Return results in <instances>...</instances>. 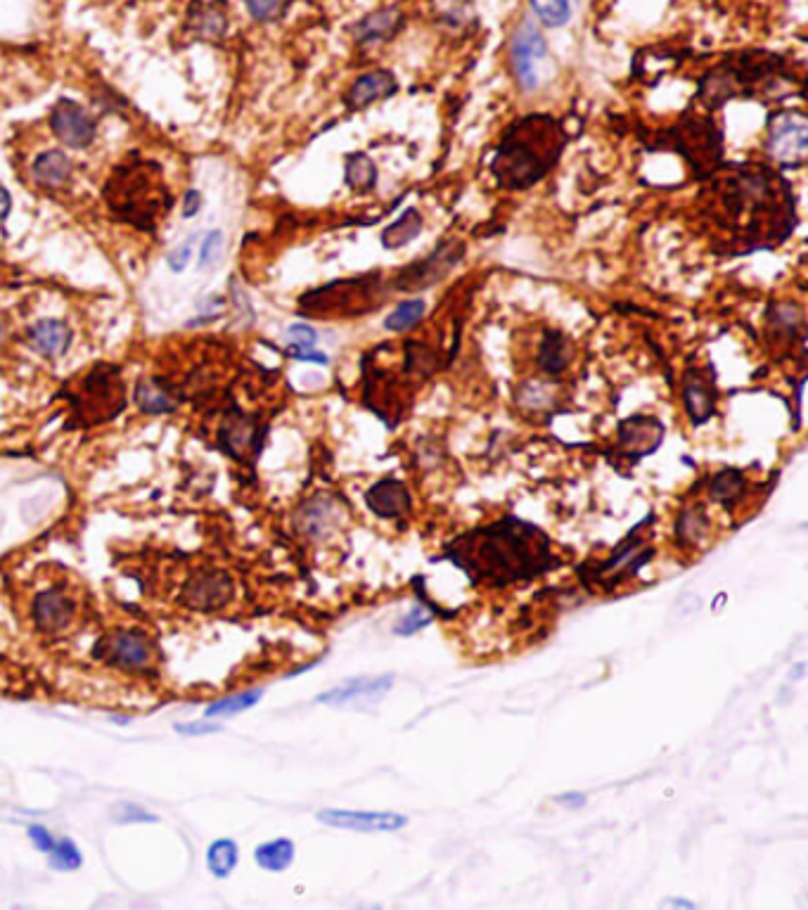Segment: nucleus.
Wrapping results in <instances>:
<instances>
[{"mask_svg":"<svg viewBox=\"0 0 808 910\" xmlns=\"http://www.w3.org/2000/svg\"><path fill=\"white\" fill-rule=\"evenodd\" d=\"M702 214L730 254L773 249L797 226L792 185L768 164H730L711 171Z\"/></svg>","mask_w":808,"mask_h":910,"instance_id":"nucleus-1","label":"nucleus"},{"mask_svg":"<svg viewBox=\"0 0 808 910\" xmlns=\"http://www.w3.org/2000/svg\"><path fill=\"white\" fill-rule=\"evenodd\" d=\"M448 557L463 567L472 583H508L534 579L555 565L548 536L515 517L500 519L453 543Z\"/></svg>","mask_w":808,"mask_h":910,"instance_id":"nucleus-2","label":"nucleus"},{"mask_svg":"<svg viewBox=\"0 0 808 910\" xmlns=\"http://www.w3.org/2000/svg\"><path fill=\"white\" fill-rule=\"evenodd\" d=\"M564 145L567 131L560 119L538 112L529 114L505 131L491 162V173L503 188L527 190L555 169Z\"/></svg>","mask_w":808,"mask_h":910,"instance_id":"nucleus-3","label":"nucleus"},{"mask_svg":"<svg viewBox=\"0 0 808 910\" xmlns=\"http://www.w3.org/2000/svg\"><path fill=\"white\" fill-rule=\"evenodd\" d=\"M102 197L114 219L140 230H155L173 207L162 169L150 159H131L117 166L107 178Z\"/></svg>","mask_w":808,"mask_h":910,"instance_id":"nucleus-4","label":"nucleus"},{"mask_svg":"<svg viewBox=\"0 0 808 910\" xmlns=\"http://www.w3.org/2000/svg\"><path fill=\"white\" fill-rule=\"evenodd\" d=\"M785 72V60L780 55L768 53H749L740 57H730L700 81V93L697 100L707 110H718L733 98H754L759 91L771 93V81H780Z\"/></svg>","mask_w":808,"mask_h":910,"instance_id":"nucleus-5","label":"nucleus"},{"mask_svg":"<svg viewBox=\"0 0 808 910\" xmlns=\"http://www.w3.org/2000/svg\"><path fill=\"white\" fill-rule=\"evenodd\" d=\"M387 290L380 283V273L363 275V278L337 280L318 290L306 292L299 299L301 316L325 318V316H358L380 309Z\"/></svg>","mask_w":808,"mask_h":910,"instance_id":"nucleus-6","label":"nucleus"},{"mask_svg":"<svg viewBox=\"0 0 808 910\" xmlns=\"http://www.w3.org/2000/svg\"><path fill=\"white\" fill-rule=\"evenodd\" d=\"M76 425L91 427L114 420L126 408V389L117 365L100 363L79 380L72 394Z\"/></svg>","mask_w":808,"mask_h":910,"instance_id":"nucleus-7","label":"nucleus"},{"mask_svg":"<svg viewBox=\"0 0 808 910\" xmlns=\"http://www.w3.org/2000/svg\"><path fill=\"white\" fill-rule=\"evenodd\" d=\"M669 140L659 143V147H671L692 164L697 176H711V171L718 169V159L723 155V138L721 128L709 117H683L681 124L666 133Z\"/></svg>","mask_w":808,"mask_h":910,"instance_id":"nucleus-8","label":"nucleus"},{"mask_svg":"<svg viewBox=\"0 0 808 910\" xmlns=\"http://www.w3.org/2000/svg\"><path fill=\"white\" fill-rule=\"evenodd\" d=\"M766 155L780 166H801L808 155V119L804 112L780 110L768 119Z\"/></svg>","mask_w":808,"mask_h":910,"instance_id":"nucleus-9","label":"nucleus"},{"mask_svg":"<svg viewBox=\"0 0 808 910\" xmlns=\"http://www.w3.org/2000/svg\"><path fill=\"white\" fill-rule=\"evenodd\" d=\"M463 256L465 247L460 245V242L455 240L441 242L432 254L425 256V259L413 261V264L401 268V271L389 280L391 292H420L427 290V287H434L460 264Z\"/></svg>","mask_w":808,"mask_h":910,"instance_id":"nucleus-10","label":"nucleus"},{"mask_svg":"<svg viewBox=\"0 0 808 910\" xmlns=\"http://www.w3.org/2000/svg\"><path fill=\"white\" fill-rule=\"evenodd\" d=\"M95 657H100L102 662L117 666L128 674H145L155 666V645L152 640L140 631H131V628H121V631L109 633L100 640Z\"/></svg>","mask_w":808,"mask_h":910,"instance_id":"nucleus-11","label":"nucleus"},{"mask_svg":"<svg viewBox=\"0 0 808 910\" xmlns=\"http://www.w3.org/2000/svg\"><path fill=\"white\" fill-rule=\"evenodd\" d=\"M264 434L266 427L259 420L242 413L240 408H230L216 429V444L230 458L247 463L249 458L259 455L264 446Z\"/></svg>","mask_w":808,"mask_h":910,"instance_id":"nucleus-12","label":"nucleus"},{"mask_svg":"<svg viewBox=\"0 0 808 910\" xmlns=\"http://www.w3.org/2000/svg\"><path fill=\"white\" fill-rule=\"evenodd\" d=\"M233 600V579L223 569H200L181 591V602L197 612L221 610Z\"/></svg>","mask_w":808,"mask_h":910,"instance_id":"nucleus-13","label":"nucleus"},{"mask_svg":"<svg viewBox=\"0 0 808 910\" xmlns=\"http://www.w3.org/2000/svg\"><path fill=\"white\" fill-rule=\"evenodd\" d=\"M50 128H53L55 138L62 145L72 147V150H83V147H88L95 140L98 121L79 102L62 98L53 107V112H50Z\"/></svg>","mask_w":808,"mask_h":910,"instance_id":"nucleus-14","label":"nucleus"},{"mask_svg":"<svg viewBox=\"0 0 808 910\" xmlns=\"http://www.w3.org/2000/svg\"><path fill=\"white\" fill-rule=\"evenodd\" d=\"M320 823L337 830L354 832H396L408 825V818L401 813H380V811H346V809H323L316 816Z\"/></svg>","mask_w":808,"mask_h":910,"instance_id":"nucleus-15","label":"nucleus"},{"mask_svg":"<svg viewBox=\"0 0 808 910\" xmlns=\"http://www.w3.org/2000/svg\"><path fill=\"white\" fill-rule=\"evenodd\" d=\"M545 50L548 48H545L541 31H538L531 22H524L515 34V38H512V50H510L512 67H515L519 86H522L524 91L536 88V83H538L536 67H538V62L545 57Z\"/></svg>","mask_w":808,"mask_h":910,"instance_id":"nucleus-16","label":"nucleus"},{"mask_svg":"<svg viewBox=\"0 0 808 910\" xmlns=\"http://www.w3.org/2000/svg\"><path fill=\"white\" fill-rule=\"evenodd\" d=\"M31 617L43 633H60L74 621L76 602L62 588H48V591L36 595L34 605H31Z\"/></svg>","mask_w":808,"mask_h":910,"instance_id":"nucleus-17","label":"nucleus"},{"mask_svg":"<svg viewBox=\"0 0 808 910\" xmlns=\"http://www.w3.org/2000/svg\"><path fill=\"white\" fill-rule=\"evenodd\" d=\"M683 401L692 425H702L714 415L716 382L711 368H690L683 375Z\"/></svg>","mask_w":808,"mask_h":910,"instance_id":"nucleus-18","label":"nucleus"},{"mask_svg":"<svg viewBox=\"0 0 808 910\" xmlns=\"http://www.w3.org/2000/svg\"><path fill=\"white\" fill-rule=\"evenodd\" d=\"M664 427L650 415H633L619 425V448L631 458H645L662 446Z\"/></svg>","mask_w":808,"mask_h":910,"instance_id":"nucleus-19","label":"nucleus"},{"mask_svg":"<svg viewBox=\"0 0 808 910\" xmlns=\"http://www.w3.org/2000/svg\"><path fill=\"white\" fill-rule=\"evenodd\" d=\"M72 339H74L72 328H69L64 320L55 318L38 320V323H34L27 330V344L38 356L50 358V361L67 354L69 346H72Z\"/></svg>","mask_w":808,"mask_h":910,"instance_id":"nucleus-20","label":"nucleus"},{"mask_svg":"<svg viewBox=\"0 0 808 910\" xmlns=\"http://www.w3.org/2000/svg\"><path fill=\"white\" fill-rule=\"evenodd\" d=\"M399 91V83H396V76L391 72H384V69H377V72H368L363 76H358L354 81V86L349 88L346 93V107L349 110H365L368 105H373L377 100L389 98Z\"/></svg>","mask_w":808,"mask_h":910,"instance_id":"nucleus-21","label":"nucleus"},{"mask_svg":"<svg viewBox=\"0 0 808 910\" xmlns=\"http://www.w3.org/2000/svg\"><path fill=\"white\" fill-rule=\"evenodd\" d=\"M178 399L181 394L173 387V382H166L162 377H143L133 392V401L145 415H169L178 408Z\"/></svg>","mask_w":808,"mask_h":910,"instance_id":"nucleus-22","label":"nucleus"},{"mask_svg":"<svg viewBox=\"0 0 808 910\" xmlns=\"http://www.w3.org/2000/svg\"><path fill=\"white\" fill-rule=\"evenodd\" d=\"M365 501H368V508L373 510L377 517L387 519H399L403 515H408L410 508H413L408 489L401 482H396V479H382V482H377L373 489L368 491Z\"/></svg>","mask_w":808,"mask_h":910,"instance_id":"nucleus-23","label":"nucleus"},{"mask_svg":"<svg viewBox=\"0 0 808 910\" xmlns=\"http://www.w3.org/2000/svg\"><path fill=\"white\" fill-rule=\"evenodd\" d=\"M394 685V676H377V678H356V681H346L339 688H332L318 695L320 704H344L361 700V697H380Z\"/></svg>","mask_w":808,"mask_h":910,"instance_id":"nucleus-24","label":"nucleus"},{"mask_svg":"<svg viewBox=\"0 0 808 910\" xmlns=\"http://www.w3.org/2000/svg\"><path fill=\"white\" fill-rule=\"evenodd\" d=\"M31 176H34L36 185L48 190H60L67 185L69 176H72V162L60 150H48L43 155L36 157L34 166H31Z\"/></svg>","mask_w":808,"mask_h":910,"instance_id":"nucleus-25","label":"nucleus"},{"mask_svg":"<svg viewBox=\"0 0 808 910\" xmlns=\"http://www.w3.org/2000/svg\"><path fill=\"white\" fill-rule=\"evenodd\" d=\"M403 15L399 8H382L368 15L354 27V41L356 43H377L387 41L401 29Z\"/></svg>","mask_w":808,"mask_h":910,"instance_id":"nucleus-26","label":"nucleus"},{"mask_svg":"<svg viewBox=\"0 0 808 910\" xmlns=\"http://www.w3.org/2000/svg\"><path fill=\"white\" fill-rule=\"evenodd\" d=\"M574 358L572 342L562 335L560 330H548L543 337L541 351H538V363H541L543 373L560 375L562 370L569 368Z\"/></svg>","mask_w":808,"mask_h":910,"instance_id":"nucleus-27","label":"nucleus"},{"mask_svg":"<svg viewBox=\"0 0 808 910\" xmlns=\"http://www.w3.org/2000/svg\"><path fill=\"white\" fill-rule=\"evenodd\" d=\"M422 226H425V221H422L420 211L413 209V207L406 209L399 216V219H396L394 223H391V226H387V228L382 230V245H384V249L406 247L408 242H413L415 237L422 233Z\"/></svg>","mask_w":808,"mask_h":910,"instance_id":"nucleus-28","label":"nucleus"},{"mask_svg":"<svg viewBox=\"0 0 808 910\" xmlns=\"http://www.w3.org/2000/svg\"><path fill=\"white\" fill-rule=\"evenodd\" d=\"M190 24L192 31L204 38V41H216V38L226 34L228 19L226 12L218 8V5H197L190 15Z\"/></svg>","mask_w":808,"mask_h":910,"instance_id":"nucleus-29","label":"nucleus"},{"mask_svg":"<svg viewBox=\"0 0 808 910\" xmlns=\"http://www.w3.org/2000/svg\"><path fill=\"white\" fill-rule=\"evenodd\" d=\"M254 858L256 863H259V868L268 870V873H282V870L290 868L294 861V844L285 837L273 839V842L256 847Z\"/></svg>","mask_w":808,"mask_h":910,"instance_id":"nucleus-30","label":"nucleus"},{"mask_svg":"<svg viewBox=\"0 0 808 910\" xmlns=\"http://www.w3.org/2000/svg\"><path fill=\"white\" fill-rule=\"evenodd\" d=\"M768 325H771L775 335L787 342V339L797 337L801 328H804V311H801L797 304L782 301V304H775L773 309L768 311Z\"/></svg>","mask_w":808,"mask_h":910,"instance_id":"nucleus-31","label":"nucleus"},{"mask_svg":"<svg viewBox=\"0 0 808 910\" xmlns=\"http://www.w3.org/2000/svg\"><path fill=\"white\" fill-rule=\"evenodd\" d=\"M261 697H264V688H252L245 692H235V695L221 697V700L211 702L207 709H204V716L207 719H218V716H235L242 714V711L252 709L254 704H259Z\"/></svg>","mask_w":808,"mask_h":910,"instance_id":"nucleus-32","label":"nucleus"},{"mask_svg":"<svg viewBox=\"0 0 808 910\" xmlns=\"http://www.w3.org/2000/svg\"><path fill=\"white\" fill-rule=\"evenodd\" d=\"M237 861H240V849H237L235 839H216L207 851V868L218 880L233 873Z\"/></svg>","mask_w":808,"mask_h":910,"instance_id":"nucleus-33","label":"nucleus"},{"mask_svg":"<svg viewBox=\"0 0 808 910\" xmlns=\"http://www.w3.org/2000/svg\"><path fill=\"white\" fill-rule=\"evenodd\" d=\"M745 491H747V479L742 477V472H737V470L718 472L709 489L711 498L721 505H726V508H730V505L740 501V498H745Z\"/></svg>","mask_w":808,"mask_h":910,"instance_id":"nucleus-34","label":"nucleus"},{"mask_svg":"<svg viewBox=\"0 0 808 910\" xmlns=\"http://www.w3.org/2000/svg\"><path fill=\"white\" fill-rule=\"evenodd\" d=\"M377 183V166L365 152H356L346 159V185L356 192H365L375 188Z\"/></svg>","mask_w":808,"mask_h":910,"instance_id":"nucleus-35","label":"nucleus"},{"mask_svg":"<svg viewBox=\"0 0 808 910\" xmlns=\"http://www.w3.org/2000/svg\"><path fill=\"white\" fill-rule=\"evenodd\" d=\"M422 316H425V301L408 299L401 301V304L389 313L384 325H387V330L391 332H406L413 328V325H418Z\"/></svg>","mask_w":808,"mask_h":910,"instance_id":"nucleus-36","label":"nucleus"},{"mask_svg":"<svg viewBox=\"0 0 808 910\" xmlns=\"http://www.w3.org/2000/svg\"><path fill=\"white\" fill-rule=\"evenodd\" d=\"M709 531V517L702 510H685L681 519H678V536H681L683 543H690V546H700V541L709 536Z\"/></svg>","mask_w":808,"mask_h":910,"instance_id":"nucleus-37","label":"nucleus"},{"mask_svg":"<svg viewBox=\"0 0 808 910\" xmlns=\"http://www.w3.org/2000/svg\"><path fill=\"white\" fill-rule=\"evenodd\" d=\"M48 863H50V868L60 870V873H72V870L81 868L83 858H81L79 847H76L72 839L64 837V839H57L55 847L48 851Z\"/></svg>","mask_w":808,"mask_h":910,"instance_id":"nucleus-38","label":"nucleus"},{"mask_svg":"<svg viewBox=\"0 0 808 910\" xmlns=\"http://www.w3.org/2000/svg\"><path fill=\"white\" fill-rule=\"evenodd\" d=\"M531 8H534L545 27H562V24L569 22V15H572L569 0H531Z\"/></svg>","mask_w":808,"mask_h":910,"instance_id":"nucleus-39","label":"nucleus"},{"mask_svg":"<svg viewBox=\"0 0 808 910\" xmlns=\"http://www.w3.org/2000/svg\"><path fill=\"white\" fill-rule=\"evenodd\" d=\"M256 22H275L285 12V0H242Z\"/></svg>","mask_w":808,"mask_h":910,"instance_id":"nucleus-40","label":"nucleus"},{"mask_svg":"<svg viewBox=\"0 0 808 910\" xmlns=\"http://www.w3.org/2000/svg\"><path fill=\"white\" fill-rule=\"evenodd\" d=\"M287 339H290V346H287V354L292 351H311L316 349L318 344V332L306 323H297L287 330Z\"/></svg>","mask_w":808,"mask_h":910,"instance_id":"nucleus-41","label":"nucleus"},{"mask_svg":"<svg viewBox=\"0 0 808 910\" xmlns=\"http://www.w3.org/2000/svg\"><path fill=\"white\" fill-rule=\"evenodd\" d=\"M223 254V233L221 230H211V233L204 235L202 249H200V268L207 271V268H214L218 264Z\"/></svg>","mask_w":808,"mask_h":910,"instance_id":"nucleus-42","label":"nucleus"},{"mask_svg":"<svg viewBox=\"0 0 808 910\" xmlns=\"http://www.w3.org/2000/svg\"><path fill=\"white\" fill-rule=\"evenodd\" d=\"M429 621H432V614H427L422 607H413V610L396 624L394 633L396 636H410V633H418L420 628H425Z\"/></svg>","mask_w":808,"mask_h":910,"instance_id":"nucleus-43","label":"nucleus"},{"mask_svg":"<svg viewBox=\"0 0 808 910\" xmlns=\"http://www.w3.org/2000/svg\"><path fill=\"white\" fill-rule=\"evenodd\" d=\"M117 823H157V816L140 809L136 804H119L112 809Z\"/></svg>","mask_w":808,"mask_h":910,"instance_id":"nucleus-44","label":"nucleus"},{"mask_svg":"<svg viewBox=\"0 0 808 910\" xmlns=\"http://www.w3.org/2000/svg\"><path fill=\"white\" fill-rule=\"evenodd\" d=\"M195 242H197V235H190L188 240H183L181 245H178V247L173 249V252L169 254V266H171V271H173V273L185 271V266L190 264L192 247H195Z\"/></svg>","mask_w":808,"mask_h":910,"instance_id":"nucleus-45","label":"nucleus"},{"mask_svg":"<svg viewBox=\"0 0 808 910\" xmlns=\"http://www.w3.org/2000/svg\"><path fill=\"white\" fill-rule=\"evenodd\" d=\"M173 730L181 735H192V738H204V735H214L221 733V726L211 721H190V723H176Z\"/></svg>","mask_w":808,"mask_h":910,"instance_id":"nucleus-46","label":"nucleus"},{"mask_svg":"<svg viewBox=\"0 0 808 910\" xmlns=\"http://www.w3.org/2000/svg\"><path fill=\"white\" fill-rule=\"evenodd\" d=\"M27 832H29L31 844H34L41 854H48V851L55 847V842H57L55 835H50V830L43 828V825H29Z\"/></svg>","mask_w":808,"mask_h":910,"instance_id":"nucleus-47","label":"nucleus"},{"mask_svg":"<svg viewBox=\"0 0 808 910\" xmlns=\"http://www.w3.org/2000/svg\"><path fill=\"white\" fill-rule=\"evenodd\" d=\"M290 356H292V358H297V361H304V363H320V365H327V356H325V354H320V351H316V349H311V351H292Z\"/></svg>","mask_w":808,"mask_h":910,"instance_id":"nucleus-48","label":"nucleus"},{"mask_svg":"<svg viewBox=\"0 0 808 910\" xmlns=\"http://www.w3.org/2000/svg\"><path fill=\"white\" fill-rule=\"evenodd\" d=\"M202 207V195L197 190H190L188 195H185V211L183 214L185 216H195L197 211H200Z\"/></svg>","mask_w":808,"mask_h":910,"instance_id":"nucleus-49","label":"nucleus"},{"mask_svg":"<svg viewBox=\"0 0 808 910\" xmlns=\"http://www.w3.org/2000/svg\"><path fill=\"white\" fill-rule=\"evenodd\" d=\"M557 801H560L562 806H567V809H581V806L586 804V797H583V794L572 792V794H562Z\"/></svg>","mask_w":808,"mask_h":910,"instance_id":"nucleus-50","label":"nucleus"},{"mask_svg":"<svg viewBox=\"0 0 808 910\" xmlns=\"http://www.w3.org/2000/svg\"><path fill=\"white\" fill-rule=\"evenodd\" d=\"M10 209H12V197H10V192L3 188V185H0V223H5V219H8L10 216Z\"/></svg>","mask_w":808,"mask_h":910,"instance_id":"nucleus-51","label":"nucleus"},{"mask_svg":"<svg viewBox=\"0 0 808 910\" xmlns=\"http://www.w3.org/2000/svg\"><path fill=\"white\" fill-rule=\"evenodd\" d=\"M0 339H3V320H0Z\"/></svg>","mask_w":808,"mask_h":910,"instance_id":"nucleus-52","label":"nucleus"}]
</instances>
